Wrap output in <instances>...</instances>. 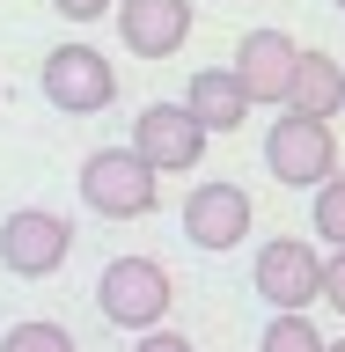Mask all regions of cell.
Segmentation results:
<instances>
[{
    "instance_id": "obj_13",
    "label": "cell",
    "mask_w": 345,
    "mask_h": 352,
    "mask_svg": "<svg viewBox=\"0 0 345 352\" xmlns=\"http://www.w3.org/2000/svg\"><path fill=\"white\" fill-rule=\"evenodd\" d=\"M331 338L309 323V308H272V323H264L258 352H324Z\"/></svg>"
},
{
    "instance_id": "obj_3",
    "label": "cell",
    "mask_w": 345,
    "mask_h": 352,
    "mask_svg": "<svg viewBox=\"0 0 345 352\" xmlns=\"http://www.w3.org/2000/svg\"><path fill=\"white\" fill-rule=\"evenodd\" d=\"M264 169L280 176L286 191H316L324 176H338V132H331V118H302V110L272 118V132H264Z\"/></svg>"
},
{
    "instance_id": "obj_9",
    "label": "cell",
    "mask_w": 345,
    "mask_h": 352,
    "mask_svg": "<svg viewBox=\"0 0 345 352\" xmlns=\"http://www.w3.org/2000/svg\"><path fill=\"white\" fill-rule=\"evenodd\" d=\"M110 15L132 59H176L191 37V0H118Z\"/></svg>"
},
{
    "instance_id": "obj_14",
    "label": "cell",
    "mask_w": 345,
    "mask_h": 352,
    "mask_svg": "<svg viewBox=\"0 0 345 352\" xmlns=\"http://www.w3.org/2000/svg\"><path fill=\"white\" fill-rule=\"evenodd\" d=\"M0 352H81V345H74V330H66V323H44V316H30V323H8Z\"/></svg>"
},
{
    "instance_id": "obj_1",
    "label": "cell",
    "mask_w": 345,
    "mask_h": 352,
    "mask_svg": "<svg viewBox=\"0 0 345 352\" xmlns=\"http://www.w3.org/2000/svg\"><path fill=\"white\" fill-rule=\"evenodd\" d=\"M81 206L103 213V220H147L162 206V176L132 147H96L81 162Z\"/></svg>"
},
{
    "instance_id": "obj_15",
    "label": "cell",
    "mask_w": 345,
    "mask_h": 352,
    "mask_svg": "<svg viewBox=\"0 0 345 352\" xmlns=\"http://www.w3.org/2000/svg\"><path fill=\"white\" fill-rule=\"evenodd\" d=\"M309 228L331 242V250H345V176H324L316 184V206H309Z\"/></svg>"
},
{
    "instance_id": "obj_19",
    "label": "cell",
    "mask_w": 345,
    "mask_h": 352,
    "mask_svg": "<svg viewBox=\"0 0 345 352\" xmlns=\"http://www.w3.org/2000/svg\"><path fill=\"white\" fill-rule=\"evenodd\" d=\"M324 352H345V338H331V345H324Z\"/></svg>"
},
{
    "instance_id": "obj_18",
    "label": "cell",
    "mask_w": 345,
    "mask_h": 352,
    "mask_svg": "<svg viewBox=\"0 0 345 352\" xmlns=\"http://www.w3.org/2000/svg\"><path fill=\"white\" fill-rule=\"evenodd\" d=\"M52 8H59L66 22H96V15H110L118 0H52Z\"/></svg>"
},
{
    "instance_id": "obj_17",
    "label": "cell",
    "mask_w": 345,
    "mask_h": 352,
    "mask_svg": "<svg viewBox=\"0 0 345 352\" xmlns=\"http://www.w3.org/2000/svg\"><path fill=\"white\" fill-rule=\"evenodd\" d=\"M324 301L345 316V250H331V257H324Z\"/></svg>"
},
{
    "instance_id": "obj_16",
    "label": "cell",
    "mask_w": 345,
    "mask_h": 352,
    "mask_svg": "<svg viewBox=\"0 0 345 352\" xmlns=\"http://www.w3.org/2000/svg\"><path fill=\"white\" fill-rule=\"evenodd\" d=\"M132 352H198V345L184 338V330H162V323H154V330H140V345H132Z\"/></svg>"
},
{
    "instance_id": "obj_4",
    "label": "cell",
    "mask_w": 345,
    "mask_h": 352,
    "mask_svg": "<svg viewBox=\"0 0 345 352\" xmlns=\"http://www.w3.org/2000/svg\"><path fill=\"white\" fill-rule=\"evenodd\" d=\"M44 103L66 118H96L118 103V66L96 44H52L44 52Z\"/></svg>"
},
{
    "instance_id": "obj_7",
    "label": "cell",
    "mask_w": 345,
    "mask_h": 352,
    "mask_svg": "<svg viewBox=\"0 0 345 352\" xmlns=\"http://www.w3.org/2000/svg\"><path fill=\"white\" fill-rule=\"evenodd\" d=\"M258 294L272 308H316L324 301V250L302 235H272L258 250Z\"/></svg>"
},
{
    "instance_id": "obj_11",
    "label": "cell",
    "mask_w": 345,
    "mask_h": 352,
    "mask_svg": "<svg viewBox=\"0 0 345 352\" xmlns=\"http://www.w3.org/2000/svg\"><path fill=\"white\" fill-rule=\"evenodd\" d=\"M184 110H191L206 132H236L258 103H250V88L236 81V66H198L191 81H184Z\"/></svg>"
},
{
    "instance_id": "obj_8",
    "label": "cell",
    "mask_w": 345,
    "mask_h": 352,
    "mask_svg": "<svg viewBox=\"0 0 345 352\" xmlns=\"http://www.w3.org/2000/svg\"><path fill=\"white\" fill-rule=\"evenodd\" d=\"M250 191H242V184H228V176H206V184H198L191 198H184V242H191V250H236L242 235H250Z\"/></svg>"
},
{
    "instance_id": "obj_10",
    "label": "cell",
    "mask_w": 345,
    "mask_h": 352,
    "mask_svg": "<svg viewBox=\"0 0 345 352\" xmlns=\"http://www.w3.org/2000/svg\"><path fill=\"white\" fill-rule=\"evenodd\" d=\"M294 59H302V44L286 37V30H250V37L236 44V81L250 88V103H280V110H286Z\"/></svg>"
},
{
    "instance_id": "obj_12",
    "label": "cell",
    "mask_w": 345,
    "mask_h": 352,
    "mask_svg": "<svg viewBox=\"0 0 345 352\" xmlns=\"http://www.w3.org/2000/svg\"><path fill=\"white\" fill-rule=\"evenodd\" d=\"M286 110H302V118H338L345 110V59L302 52V59H294V88H286Z\"/></svg>"
},
{
    "instance_id": "obj_2",
    "label": "cell",
    "mask_w": 345,
    "mask_h": 352,
    "mask_svg": "<svg viewBox=\"0 0 345 352\" xmlns=\"http://www.w3.org/2000/svg\"><path fill=\"white\" fill-rule=\"evenodd\" d=\"M169 301H176V286H169V272H162L154 257H110L103 279H96V308H103V323L132 330V338L162 323Z\"/></svg>"
},
{
    "instance_id": "obj_20",
    "label": "cell",
    "mask_w": 345,
    "mask_h": 352,
    "mask_svg": "<svg viewBox=\"0 0 345 352\" xmlns=\"http://www.w3.org/2000/svg\"><path fill=\"white\" fill-rule=\"evenodd\" d=\"M338 8H345V0H338Z\"/></svg>"
},
{
    "instance_id": "obj_5",
    "label": "cell",
    "mask_w": 345,
    "mask_h": 352,
    "mask_svg": "<svg viewBox=\"0 0 345 352\" xmlns=\"http://www.w3.org/2000/svg\"><path fill=\"white\" fill-rule=\"evenodd\" d=\"M206 140H213V132L198 125L184 103H147L140 118H132V154H140L154 176L198 169V162H206Z\"/></svg>"
},
{
    "instance_id": "obj_6",
    "label": "cell",
    "mask_w": 345,
    "mask_h": 352,
    "mask_svg": "<svg viewBox=\"0 0 345 352\" xmlns=\"http://www.w3.org/2000/svg\"><path fill=\"white\" fill-rule=\"evenodd\" d=\"M66 257H74V228H66L59 213L15 206V213L0 220V264H8L15 279H52Z\"/></svg>"
}]
</instances>
